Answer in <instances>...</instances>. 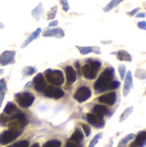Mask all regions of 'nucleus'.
I'll return each mask as SVG.
<instances>
[{"instance_id": "f257e3e1", "label": "nucleus", "mask_w": 146, "mask_h": 147, "mask_svg": "<svg viewBox=\"0 0 146 147\" xmlns=\"http://www.w3.org/2000/svg\"><path fill=\"white\" fill-rule=\"evenodd\" d=\"M115 71L114 67H107L99 76L94 84V89L96 94H101L108 90H114L120 86V82L114 80Z\"/></svg>"}, {"instance_id": "f03ea898", "label": "nucleus", "mask_w": 146, "mask_h": 147, "mask_svg": "<svg viewBox=\"0 0 146 147\" xmlns=\"http://www.w3.org/2000/svg\"><path fill=\"white\" fill-rule=\"evenodd\" d=\"M87 61L88 63L80 68L82 75L88 80H94L96 78L97 73L102 67V62L100 60L92 59H89Z\"/></svg>"}, {"instance_id": "7ed1b4c3", "label": "nucleus", "mask_w": 146, "mask_h": 147, "mask_svg": "<svg viewBox=\"0 0 146 147\" xmlns=\"http://www.w3.org/2000/svg\"><path fill=\"white\" fill-rule=\"evenodd\" d=\"M44 77L46 81L55 86H60L65 83V76L60 70L47 69L44 71Z\"/></svg>"}, {"instance_id": "20e7f679", "label": "nucleus", "mask_w": 146, "mask_h": 147, "mask_svg": "<svg viewBox=\"0 0 146 147\" xmlns=\"http://www.w3.org/2000/svg\"><path fill=\"white\" fill-rule=\"evenodd\" d=\"M14 96H15V100L16 103L21 108H23V109L29 108L33 104V102L35 99L34 96L32 93L27 92V91L16 93Z\"/></svg>"}, {"instance_id": "39448f33", "label": "nucleus", "mask_w": 146, "mask_h": 147, "mask_svg": "<svg viewBox=\"0 0 146 147\" xmlns=\"http://www.w3.org/2000/svg\"><path fill=\"white\" fill-rule=\"evenodd\" d=\"M22 131H13V130H5L0 134V146H6L15 141L18 137L22 135Z\"/></svg>"}, {"instance_id": "423d86ee", "label": "nucleus", "mask_w": 146, "mask_h": 147, "mask_svg": "<svg viewBox=\"0 0 146 147\" xmlns=\"http://www.w3.org/2000/svg\"><path fill=\"white\" fill-rule=\"evenodd\" d=\"M91 95H92V92H91V90L89 87L81 86L76 90V92L74 93L73 97H74V99L76 101L82 103V102H86L88 99H89Z\"/></svg>"}, {"instance_id": "0eeeda50", "label": "nucleus", "mask_w": 146, "mask_h": 147, "mask_svg": "<svg viewBox=\"0 0 146 147\" xmlns=\"http://www.w3.org/2000/svg\"><path fill=\"white\" fill-rule=\"evenodd\" d=\"M44 95L48 98L60 99L65 96V92L62 89L55 85H49L44 90Z\"/></svg>"}, {"instance_id": "6e6552de", "label": "nucleus", "mask_w": 146, "mask_h": 147, "mask_svg": "<svg viewBox=\"0 0 146 147\" xmlns=\"http://www.w3.org/2000/svg\"><path fill=\"white\" fill-rule=\"evenodd\" d=\"M85 119L87 120V121L89 122V124H90L91 126L95 127L96 128H102L105 126V121H104V117H102L100 115H95L93 113H88L86 115Z\"/></svg>"}, {"instance_id": "1a4fd4ad", "label": "nucleus", "mask_w": 146, "mask_h": 147, "mask_svg": "<svg viewBox=\"0 0 146 147\" xmlns=\"http://www.w3.org/2000/svg\"><path fill=\"white\" fill-rule=\"evenodd\" d=\"M97 101L100 103L108 106H114L117 101V94L115 91H110L108 93L103 94L97 98Z\"/></svg>"}, {"instance_id": "9d476101", "label": "nucleus", "mask_w": 146, "mask_h": 147, "mask_svg": "<svg viewBox=\"0 0 146 147\" xmlns=\"http://www.w3.org/2000/svg\"><path fill=\"white\" fill-rule=\"evenodd\" d=\"M33 86L34 90L38 92H42L46 87V83L44 78V75L42 73H38L33 79Z\"/></svg>"}, {"instance_id": "9b49d317", "label": "nucleus", "mask_w": 146, "mask_h": 147, "mask_svg": "<svg viewBox=\"0 0 146 147\" xmlns=\"http://www.w3.org/2000/svg\"><path fill=\"white\" fill-rule=\"evenodd\" d=\"M15 51H4L0 55V65L3 66L12 65L15 62Z\"/></svg>"}, {"instance_id": "f8f14e48", "label": "nucleus", "mask_w": 146, "mask_h": 147, "mask_svg": "<svg viewBox=\"0 0 146 147\" xmlns=\"http://www.w3.org/2000/svg\"><path fill=\"white\" fill-rule=\"evenodd\" d=\"M133 87V78L131 71H128L126 74L124 79V86H123V96H127L130 93L131 90Z\"/></svg>"}, {"instance_id": "ddd939ff", "label": "nucleus", "mask_w": 146, "mask_h": 147, "mask_svg": "<svg viewBox=\"0 0 146 147\" xmlns=\"http://www.w3.org/2000/svg\"><path fill=\"white\" fill-rule=\"evenodd\" d=\"M92 113L102 117H104L106 115H111L110 110L104 104H96L92 109Z\"/></svg>"}, {"instance_id": "4468645a", "label": "nucleus", "mask_w": 146, "mask_h": 147, "mask_svg": "<svg viewBox=\"0 0 146 147\" xmlns=\"http://www.w3.org/2000/svg\"><path fill=\"white\" fill-rule=\"evenodd\" d=\"M42 35L44 37H57V38H62L65 36L64 31L58 28H53V29H46Z\"/></svg>"}, {"instance_id": "2eb2a0df", "label": "nucleus", "mask_w": 146, "mask_h": 147, "mask_svg": "<svg viewBox=\"0 0 146 147\" xmlns=\"http://www.w3.org/2000/svg\"><path fill=\"white\" fill-rule=\"evenodd\" d=\"M65 77H66L67 83L69 84H72L77 79V72H76L75 69L72 66L68 65L65 68Z\"/></svg>"}, {"instance_id": "dca6fc26", "label": "nucleus", "mask_w": 146, "mask_h": 147, "mask_svg": "<svg viewBox=\"0 0 146 147\" xmlns=\"http://www.w3.org/2000/svg\"><path fill=\"white\" fill-rule=\"evenodd\" d=\"M83 139H84V136H83V131L79 127H76L74 133L71 134V138L68 140L74 142V143H77V144H81L83 142Z\"/></svg>"}, {"instance_id": "f3484780", "label": "nucleus", "mask_w": 146, "mask_h": 147, "mask_svg": "<svg viewBox=\"0 0 146 147\" xmlns=\"http://www.w3.org/2000/svg\"><path fill=\"white\" fill-rule=\"evenodd\" d=\"M19 112H20V110L15 106V104L11 102H7V104H6L4 109H3V114H4L5 115H8V116H11V115H13L15 114L19 113Z\"/></svg>"}, {"instance_id": "a211bd4d", "label": "nucleus", "mask_w": 146, "mask_h": 147, "mask_svg": "<svg viewBox=\"0 0 146 147\" xmlns=\"http://www.w3.org/2000/svg\"><path fill=\"white\" fill-rule=\"evenodd\" d=\"M77 48L79 50L80 53L83 55H86L89 54L90 53H95L97 54L101 53V50L99 47H77Z\"/></svg>"}, {"instance_id": "6ab92c4d", "label": "nucleus", "mask_w": 146, "mask_h": 147, "mask_svg": "<svg viewBox=\"0 0 146 147\" xmlns=\"http://www.w3.org/2000/svg\"><path fill=\"white\" fill-rule=\"evenodd\" d=\"M116 54H117L116 57H117L118 60H120V61L131 62L132 59H133L131 54H130L127 51H126V50H120V51L117 52Z\"/></svg>"}, {"instance_id": "aec40b11", "label": "nucleus", "mask_w": 146, "mask_h": 147, "mask_svg": "<svg viewBox=\"0 0 146 147\" xmlns=\"http://www.w3.org/2000/svg\"><path fill=\"white\" fill-rule=\"evenodd\" d=\"M139 147H144L146 145V131L143 132H139L136 137H135V140H134Z\"/></svg>"}, {"instance_id": "412c9836", "label": "nucleus", "mask_w": 146, "mask_h": 147, "mask_svg": "<svg viewBox=\"0 0 146 147\" xmlns=\"http://www.w3.org/2000/svg\"><path fill=\"white\" fill-rule=\"evenodd\" d=\"M40 32H41V29L40 28H37L35 31H34L28 37V39L25 40V42L22 44V48H24V47H26L29 43H31L34 39H36L39 35H40Z\"/></svg>"}, {"instance_id": "4be33fe9", "label": "nucleus", "mask_w": 146, "mask_h": 147, "mask_svg": "<svg viewBox=\"0 0 146 147\" xmlns=\"http://www.w3.org/2000/svg\"><path fill=\"white\" fill-rule=\"evenodd\" d=\"M133 106H130L127 109H126L124 110V112L120 116V122H123L124 121H126L130 116V115L133 113Z\"/></svg>"}, {"instance_id": "5701e85b", "label": "nucleus", "mask_w": 146, "mask_h": 147, "mask_svg": "<svg viewBox=\"0 0 146 147\" xmlns=\"http://www.w3.org/2000/svg\"><path fill=\"white\" fill-rule=\"evenodd\" d=\"M135 137H136V135H135L134 134H131L126 135V137H124V138L119 142V145H118V146L117 147H126V145L129 141H131V140H133V139H135Z\"/></svg>"}, {"instance_id": "b1692460", "label": "nucleus", "mask_w": 146, "mask_h": 147, "mask_svg": "<svg viewBox=\"0 0 146 147\" xmlns=\"http://www.w3.org/2000/svg\"><path fill=\"white\" fill-rule=\"evenodd\" d=\"M123 1L124 0H111V2L109 3H108L107 6L104 8V11L105 12H108V11L112 10L113 9L117 7L120 3H122Z\"/></svg>"}, {"instance_id": "393cba45", "label": "nucleus", "mask_w": 146, "mask_h": 147, "mask_svg": "<svg viewBox=\"0 0 146 147\" xmlns=\"http://www.w3.org/2000/svg\"><path fill=\"white\" fill-rule=\"evenodd\" d=\"M43 14V8H42V3H40L32 12L33 16L36 19V20H40L41 15Z\"/></svg>"}, {"instance_id": "a878e982", "label": "nucleus", "mask_w": 146, "mask_h": 147, "mask_svg": "<svg viewBox=\"0 0 146 147\" xmlns=\"http://www.w3.org/2000/svg\"><path fill=\"white\" fill-rule=\"evenodd\" d=\"M37 69L34 68V67H32V66H26L23 68L22 70V74L24 77H28V76H31V75H34L35 72H36Z\"/></svg>"}, {"instance_id": "bb28decb", "label": "nucleus", "mask_w": 146, "mask_h": 147, "mask_svg": "<svg viewBox=\"0 0 146 147\" xmlns=\"http://www.w3.org/2000/svg\"><path fill=\"white\" fill-rule=\"evenodd\" d=\"M135 78H137L139 80H145L146 79V70L145 69H141L139 68L136 70L135 74H134Z\"/></svg>"}, {"instance_id": "cd10ccee", "label": "nucleus", "mask_w": 146, "mask_h": 147, "mask_svg": "<svg viewBox=\"0 0 146 147\" xmlns=\"http://www.w3.org/2000/svg\"><path fill=\"white\" fill-rule=\"evenodd\" d=\"M61 146V142L58 140H52L47 142H46L42 147H60Z\"/></svg>"}, {"instance_id": "c85d7f7f", "label": "nucleus", "mask_w": 146, "mask_h": 147, "mask_svg": "<svg viewBox=\"0 0 146 147\" xmlns=\"http://www.w3.org/2000/svg\"><path fill=\"white\" fill-rule=\"evenodd\" d=\"M102 138V133L97 134L93 138V140L90 141V143H89V146L88 147H95L96 146V145H97V143L99 142V140H100Z\"/></svg>"}, {"instance_id": "c756f323", "label": "nucleus", "mask_w": 146, "mask_h": 147, "mask_svg": "<svg viewBox=\"0 0 146 147\" xmlns=\"http://www.w3.org/2000/svg\"><path fill=\"white\" fill-rule=\"evenodd\" d=\"M9 116L5 115L4 114H1L0 115V127H7L8 123H9Z\"/></svg>"}, {"instance_id": "7c9ffc66", "label": "nucleus", "mask_w": 146, "mask_h": 147, "mask_svg": "<svg viewBox=\"0 0 146 147\" xmlns=\"http://www.w3.org/2000/svg\"><path fill=\"white\" fill-rule=\"evenodd\" d=\"M118 70H119L120 79L124 80L125 77H126V65H120L119 67H118Z\"/></svg>"}, {"instance_id": "2f4dec72", "label": "nucleus", "mask_w": 146, "mask_h": 147, "mask_svg": "<svg viewBox=\"0 0 146 147\" xmlns=\"http://www.w3.org/2000/svg\"><path fill=\"white\" fill-rule=\"evenodd\" d=\"M7 91V84L4 78L0 79V96L4 95Z\"/></svg>"}, {"instance_id": "473e14b6", "label": "nucleus", "mask_w": 146, "mask_h": 147, "mask_svg": "<svg viewBox=\"0 0 146 147\" xmlns=\"http://www.w3.org/2000/svg\"><path fill=\"white\" fill-rule=\"evenodd\" d=\"M28 145H29V142L28 140H20L7 147H28Z\"/></svg>"}, {"instance_id": "72a5a7b5", "label": "nucleus", "mask_w": 146, "mask_h": 147, "mask_svg": "<svg viewBox=\"0 0 146 147\" xmlns=\"http://www.w3.org/2000/svg\"><path fill=\"white\" fill-rule=\"evenodd\" d=\"M79 124H80V126L82 127V128H83V133L85 134V136H86V137H89V136L91 134V128H90V127H89V125L84 124V123H82V122H80Z\"/></svg>"}, {"instance_id": "f704fd0d", "label": "nucleus", "mask_w": 146, "mask_h": 147, "mask_svg": "<svg viewBox=\"0 0 146 147\" xmlns=\"http://www.w3.org/2000/svg\"><path fill=\"white\" fill-rule=\"evenodd\" d=\"M57 10H58V7L57 6H54L53 8H52V9L47 14V19H53L56 16Z\"/></svg>"}, {"instance_id": "c9c22d12", "label": "nucleus", "mask_w": 146, "mask_h": 147, "mask_svg": "<svg viewBox=\"0 0 146 147\" xmlns=\"http://www.w3.org/2000/svg\"><path fill=\"white\" fill-rule=\"evenodd\" d=\"M65 147H83L81 144H77L74 142H71L70 140H67L66 144H65Z\"/></svg>"}, {"instance_id": "e433bc0d", "label": "nucleus", "mask_w": 146, "mask_h": 147, "mask_svg": "<svg viewBox=\"0 0 146 147\" xmlns=\"http://www.w3.org/2000/svg\"><path fill=\"white\" fill-rule=\"evenodd\" d=\"M61 4H62V8L65 11H68L70 7H69V4H68V2L67 0H61Z\"/></svg>"}, {"instance_id": "4c0bfd02", "label": "nucleus", "mask_w": 146, "mask_h": 147, "mask_svg": "<svg viewBox=\"0 0 146 147\" xmlns=\"http://www.w3.org/2000/svg\"><path fill=\"white\" fill-rule=\"evenodd\" d=\"M138 27L140 29H143V30H146V22L145 21H140L138 22Z\"/></svg>"}, {"instance_id": "58836bf2", "label": "nucleus", "mask_w": 146, "mask_h": 147, "mask_svg": "<svg viewBox=\"0 0 146 147\" xmlns=\"http://www.w3.org/2000/svg\"><path fill=\"white\" fill-rule=\"evenodd\" d=\"M139 10H140V8H139H139H136V9H133L132 11L127 12V15H129L130 16H134L135 14H137Z\"/></svg>"}, {"instance_id": "ea45409f", "label": "nucleus", "mask_w": 146, "mask_h": 147, "mask_svg": "<svg viewBox=\"0 0 146 147\" xmlns=\"http://www.w3.org/2000/svg\"><path fill=\"white\" fill-rule=\"evenodd\" d=\"M146 16V13L145 12H140L139 14L136 15V17L137 18H145Z\"/></svg>"}, {"instance_id": "a19ab883", "label": "nucleus", "mask_w": 146, "mask_h": 147, "mask_svg": "<svg viewBox=\"0 0 146 147\" xmlns=\"http://www.w3.org/2000/svg\"><path fill=\"white\" fill-rule=\"evenodd\" d=\"M57 25H58V21L57 20L49 23V27H53V26H57Z\"/></svg>"}, {"instance_id": "79ce46f5", "label": "nucleus", "mask_w": 146, "mask_h": 147, "mask_svg": "<svg viewBox=\"0 0 146 147\" xmlns=\"http://www.w3.org/2000/svg\"><path fill=\"white\" fill-rule=\"evenodd\" d=\"M129 147H139V146L137 145V143H136L135 141H133V142H132V143L130 144Z\"/></svg>"}, {"instance_id": "37998d69", "label": "nucleus", "mask_w": 146, "mask_h": 147, "mask_svg": "<svg viewBox=\"0 0 146 147\" xmlns=\"http://www.w3.org/2000/svg\"><path fill=\"white\" fill-rule=\"evenodd\" d=\"M3 99H4V95H2V96H0V107L2 106V103H3Z\"/></svg>"}, {"instance_id": "c03bdc74", "label": "nucleus", "mask_w": 146, "mask_h": 147, "mask_svg": "<svg viewBox=\"0 0 146 147\" xmlns=\"http://www.w3.org/2000/svg\"><path fill=\"white\" fill-rule=\"evenodd\" d=\"M112 146H113V139H111L110 140V141H109V143L105 147H112Z\"/></svg>"}, {"instance_id": "a18cd8bd", "label": "nucleus", "mask_w": 146, "mask_h": 147, "mask_svg": "<svg viewBox=\"0 0 146 147\" xmlns=\"http://www.w3.org/2000/svg\"><path fill=\"white\" fill-rule=\"evenodd\" d=\"M30 147H40V144L39 143H35V144H34L32 146Z\"/></svg>"}, {"instance_id": "49530a36", "label": "nucleus", "mask_w": 146, "mask_h": 147, "mask_svg": "<svg viewBox=\"0 0 146 147\" xmlns=\"http://www.w3.org/2000/svg\"><path fill=\"white\" fill-rule=\"evenodd\" d=\"M3 28V24L0 22V28Z\"/></svg>"}, {"instance_id": "de8ad7c7", "label": "nucleus", "mask_w": 146, "mask_h": 147, "mask_svg": "<svg viewBox=\"0 0 146 147\" xmlns=\"http://www.w3.org/2000/svg\"><path fill=\"white\" fill-rule=\"evenodd\" d=\"M3 73V70H1L0 69V75H2Z\"/></svg>"}, {"instance_id": "09e8293b", "label": "nucleus", "mask_w": 146, "mask_h": 147, "mask_svg": "<svg viewBox=\"0 0 146 147\" xmlns=\"http://www.w3.org/2000/svg\"><path fill=\"white\" fill-rule=\"evenodd\" d=\"M145 95H146V90H145Z\"/></svg>"}]
</instances>
